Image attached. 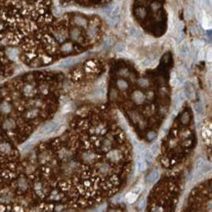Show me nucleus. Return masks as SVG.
Returning <instances> with one entry per match:
<instances>
[{
    "label": "nucleus",
    "instance_id": "obj_1",
    "mask_svg": "<svg viewBox=\"0 0 212 212\" xmlns=\"http://www.w3.org/2000/svg\"><path fill=\"white\" fill-rule=\"evenodd\" d=\"M51 0H0V48L9 57L51 21Z\"/></svg>",
    "mask_w": 212,
    "mask_h": 212
},
{
    "label": "nucleus",
    "instance_id": "obj_2",
    "mask_svg": "<svg viewBox=\"0 0 212 212\" xmlns=\"http://www.w3.org/2000/svg\"><path fill=\"white\" fill-rule=\"evenodd\" d=\"M109 22L111 25H115L120 20V8L119 6H113L111 12L109 14Z\"/></svg>",
    "mask_w": 212,
    "mask_h": 212
},
{
    "label": "nucleus",
    "instance_id": "obj_3",
    "mask_svg": "<svg viewBox=\"0 0 212 212\" xmlns=\"http://www.w3.org/2000/svg\"><path fill=\"white\" fill-rule=\"evenodd\" d=\"M190 54V45L188 42H183L180 47V56L183 59H186Z\"/></svg>",
    "mask_w": 212,
    "mask_h": 212
},
{
    "label": "nucleus",
    "instance_id": "obj_4",
    "mask_svg": "<svg viewBox=\"0 0 212 212\" xmlns=\"http://www.w3.org/2000/svg\"><path fill=\"white\" fill-rule=\"evenodd\" d=\"M210 125H209L208 129H207V124L204 125L203 127H202V130H201V134H202V138L204 139V141L207 142V139H208V142L209 144H210L211 142V129H210Z\"/></svg>",
    "mask_w": 212,
    "mask_h": 212
},
{
    "label": "nucleus",
    "instance_id": "obj_5",
    "mask_svg": "<svg viewBox=\"0 0 212 212\" xmlns=\"http://www.w3.org/2000/svg\"><path fill=\"white\" fill-rule=\"evenodd\" d=\"M146 169V163L145 160H144L143 155H141V153L137 155V170L139 172H143Z\"/></svg>",
    "mask_w": 212,
    "mask_h": 212
},
{
    "label": "nucleus",
    "instance_id": "obj_6",
    "mask_svg": "<svg viewBox=\"0 0 212 212\" xmlns=\"http://www.w3.org/2000/svg\"><path fill=\"white\" fill-rule=\"evenodd\" d=\"M56 127H57L56 123H54V122H49V123H47V124H45L43 126L41 133H42L43 135L44 134H49V133H51V132L55 131Z\"/></svg>",
    "mask_w": 212,
    "mask_h": 212
},
{
    "label": "nucleus",
    "instance_id": "obj_7",
    "mask_svg": "<svg viewBox=\"0 0 212 212\" xmlns=\"http://www.w3.org/2000/svg\"><path fill=\"white\" fill-rule=\"evenodd\" d=\"M158 177H159V172H158V170H157V169L153 170V171L151 172L150 175L148 176L147 183H148V184H153L158 179Z\"/></svg>",
    "mask_w": 212,
    "mask_h": 212
},
{
    "label": "nucleus",
    "instance_id": "obj_8",
    "mask_svg": "<svg viewBox=\"0 0 212 212\" xmlns=\"http://www.w3.org/2000/svg\"><path fill=\"white\" fill-rule=\"evenodd\" d=\"M134 100L137 102V103H142V102L144 101V99H145V96H144V94L142 92H140V91H137V92L134 93Z\"/></svg>",
    "mask_w": 212,
    "mask_h": 212
},
{
    "label": "nucleus",
    "instance_id": "obj_9",
    "mask_svg": "<svg viewBox=\"0 0 212 212\" xmlns=\"http://www.w3.org/2000/svg\"><path fill=\"white\" fill-rule=\"evenodd\" d=\"M137 199V195H135L134 193H129V194L126 195V200L129 203H133L135 200Z\"/></svg>",
    "mask_w": 212,
    "mask_h": 212
},
{
    "label": "nucleus",
    "instance_id": "obj_10",
    "mask_svg": "<svg viewBox=\"0 0 212 212\" xmlns=\"http://www.w3.org/2000/svg\"><path fill=\"white\" fill-rule=\"evenodd\" d=\"M145 159L149 162V163L153 160V155L151 153V151H146V153H145Z\"/></svg>",
    "mask_w": 212,
    "mask_h": 212
},
{
    "label": "nucleus",
    "instance_id": "obj_11",
    "mask_svg": "<svg viewBox=\"0 0 212 212\" xmlns=\"http://www.w3.org/2000/svg\"><path fill=\"white\" fill-rule=\"evenodd\" d=\"M203 164H204L203 158H199V159L197 160V162H195V170L200 169V168H201V166H202Z\"/></svg>",
    "mask_w": 212,
    "mask_h": 212
},
{
    "label": "nucleus",
    "instance_id": "obj_12",
    "mask_svg": "<svg viewBox=\"0 0 212 212\" xmlns=\"http://www.w3.org/2000/svg\"><path fill=\"white\" fill-rule=\"evenodd\" d=\"M158 151H159V145H158L157 143L153 144V145L151 146V153H153V155H157V153H158Z\"/></svg>",
    "mask_w": 212,
    "mask_h": 212
},
{
    "label": "nucleus",
    "instance_id": "obj_13",
    "mask_svg": "<svg viewBox=\"0 0 212 212\" xmlns=\"http://www.w3.org/2000/svg\"><path fill=\"white\" fill-rule=\"evenodd\" d=\"M117 84H118V87H119L120 89H125V88H127V83L123 80H119Z\"/></svg>",
    "mask_w": 212,
    "mask_h": 212
},
{
    "label": "nucleus",
    "instance_id": "obj_14",
    "mask_svg": "<svg viewBox=\"0 0 212 212\" xmlns=\"http://www.w3.org/2000/svg\"><path fill=\"white\" fill-rule=\"evenodd\" d=\"M0 150L2 151H4V153H8V151H10V147L7 145V144H4V145L0 146Z\"/></svg>",
    "mask_w": 212,
    "mask_h": 212
},
{
    "label": "nucleus",
    "instance_id": "obj_15",
    "mask_svg": "<svg viewBox=\"0 0 212 212\" xmlns=\"http://www.w3.org/2000/svg\"><path fill=\"white\" fill-rule=\"evenodd\" d=\"M1 109H2V111H4V113H7V111H10V106H9L8 104L4 103L3 105H2V107H1Z\"/></svg>",
    "mask_w": 212,
    "mask_h": 212
},
{
    "label": "nucleus",
    "instance_id": "obj_16",
    "mask_svg": "<svg viewBox=\"0 0 212 212\" xmlns=\"http://www.w3.org/2000/svg\"><path fill=\"white\" fill-rule=\"evenodd\" d=\"M195 109H197V111L199 113H202V111H203V108H202L201 104L200 103H197V106H195Z\"/></svg>",
    "mask_w": 212,
    "mask_h": 212
},
{
    "label": "nucleus",
    "instance_id": "obj_17",
    "mask_svg": "<svg viewBox=\"0 0 212 212\" xmlns=\"http://www.w3.org/2000/svg\"><path fill=\"white\" fill-rule=\"evenodd\" d=\"M124 49H125V46H124V44H118L117 46H116V50L118 51V52H122V51H124Z\"/></svg>",
    "mask_w": 212,
    "mask_h": 212
},
{
    "label": "nucleus",
    "instance_id": "obj_18",
    "mask_svg": "<svg viewBox=\"0 0 212 212\" xmlns=\"http://www.w3.org/2000/svg\"><path fill=\"white\" fill-rule=\"evenodd\" d=\"M75 2H79V3H91V2L98 1V0H74Z\"/></svg>",
    "mask_w": 212,
    "mask_h": 212
},
{
    "label": "nucleus",
    "instance_id": "obj_19",
    "mask_svg": "<svg viewBox=\"0 0 212 212\" xmlns=\"http://www.w3.org/2000/svg\"><path fill=\"white\" fill-rule=\"evenodd\" d=\"M140 192H141V188H140V187L135 188L134 190L132 191V193H134V194H135V195H139V193H140Z\"/></svg>",
    "mask_w": 212,
    "mask_h": 212
},
{
    "label": "nucleus",
    "instance_id": "obj_20",
    "mask_svg": "<svg viewBox=\"0 0 212 212\" xmlns=\"http://www.w3.org/2000/svg\"><path fill=\"white\" fill-rule=\"evenodd\" d=\"M145 206H146V200L142 199L141 202H140V204H139V207H140V208H144Z\"/></svg>",
    "mask_w": 212,
    "mask_h": 212
}]
</instances>
